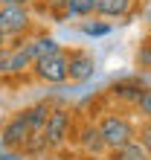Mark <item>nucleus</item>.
<instances>
[{
    "mask_svg": "<svg viewBox=\"0 0 151 160\" xmlns=\"http://www.w3.org/2000/svg\"><path fill=\"white\" fill-rule=\"evenodd\" d=\"M137 67L139 70H151V38L139 44V50H137Z\"/></svg>",
    "mask_w": 151,
    "mask_h": 160,
    "instance_id": "nucleus-15",
    "label": "nucleus"
},
{
    "mask_svg": "<svg viewBox=\"0 0 151 160\" xmlns=\"http://www.w3.org/2000/svg\"><path fill=\"white\" fill-rule=\"evenodd\" d=\"M148 21H151V15H148Z\"/></svg>",
    "mask_w": 151,
    "mask_h": 160,
    "instance_id": "nucleus-23",
    "label": "nucleus"
},
{
    "mask_svg": "<svg viewBox=\"0 0 151 160\" xmlns=\"http://www.w3.org/2000/svg\"><path fill=\"white\" fill-rule=\"evenodd\" d=\"M110 160H151V154L139 146V140H134V143H128V146H122V148H113Z\"/></svg>",
    "mask_w": 151,
    "mask_h": 160,
    "instance_id": "nucleus-12",
    "label": "nucleus"
},
{
    "mask_svg": "<svg viewBox=\"0 0 151 160\" xmlns=\"http://www.w3.org/2000/svg\"><path fill=\"white\" fill-rule=\"evenodd\" d=\"M35 0H0V6H32Z\"/></svg>",
    "mask_w": 151,
    "mask_h": 160,
    "instance_id": "nucleus-20",
    "label": "nucleus"
},
{
    "mask_svg": "<svg viewBox=\"0 0 151 160\" xmlns=\"http://www.w3.org/2000/svg\"><path fill=\"white\" fill-rule=\"evenodd\" d=\"M32 29L29 6H0V32L6 38H23Z\"/></svg>",
    "mask_w": 151,
    "mask_h": 160,
    "instance_id": "nucleus-3",
    "label": "nucleus"
},
{
    "mask_svg": "<svg viewBox=\"0 0 151 160\" xmlns=\"http://www.w3.org/2000/svg\"><path fill=\"white\" fill-rule=\"evenodd\" d=\"M35 134L32 128L26 125V119L21 117V111H17L15 117H9L3 122V131H0V143H3L6 148H12V152H17V148H26V143H29Z\"/></svg>",
    "mask_w": 151,
    "mask_h": 160,
    "instance_id": "nucleus-5",
    "label": "nucleus"
},
{
    "mask_svg": "<svg viewBox=\"0 0 151 160\" xmlns=\"http://www.w3.org/2000/svg\"><path fill=\"white\" fill-rule=\"evenodd\" d=\"M0 76H12V47L0 50Z\"/></svg>",
    "mask_w": 151,
    "mask_h": 160,
    "instance_id": "nucleus-18",
    "label": "nucleus"
},
{
    "mask_svg": "<svg viewBox=\"0 0 151 160\" xmlns=\"http://www.w3.org/2000/svg\"><path fill=\"white\" fill-rule=\"evenodd\" d=\"M50 6H61V12H64V0H50Z\"/></svg>",
    "mask_w": 151,
    "mask_h": 160,
    "instance_id": "nucleus-22",
    "label": "nucleus"
},
{
    "mask_svg": "<svg viewBox=\"0 0 151 160\" xmlns=\"http://www.w3.org/2000/svg\"><path fill=\"white\" fill-rule=\"evenodd\" d=\"M79 29H81L84 35H93V38H99V35H108V32H110V23H105V21H96V18H93V21H90V18H84Z\"/></svg>",
    "mask_w": 151,
    "mask_h": 160,
    "instance_id": "nucleus-13",
    "label": "nucleus"
},
{
    "mask_svg": "<svg viewBox=\"0 0 151 160\" xmlns=\"http://www.w3.org/2000/svg\"><path fill=\"white\" fill-rule=\"evenodd\" d=\"M134 9V0H96V12L99 18H125Z\"/></svg>",
    "mask_w": 151,
    "mask_h": 160,
    "instance_id": "nucleus-9",
    "label": "nucleus"
},
{
    "mask_svg": "<svg viewBox=\"0 0 151 160\" xmlns=\"http://www.w3.org/2000/svg\"><path fill=\"white\" fill-rule=\"evenodd\" d=\"M70 55V73H67V82H87L93 79V73H96V55L90 50H67Z\"/></svg>",
    "mask_w": 151,
    "mask_h": 160,
    "instance_id": "nucleus-6",
    "label": "nucleus"
},
{
    "mask_svg": "<svg viewBox=\"0 0 151 160\" xmlns=\"http://www.w3.org/2000/svg\"><path fill=\"white\" fill-rule=\"evenodd\" d=\"M79 146H81L87 154H102V152H108V148H105V140H102V134H99V125H96V122H87V125L79 131Z\"/></svg>",
    "mask_w": 151,
    "mask_h": 160,
    "instance_id": "nucleus-7",
    "label": "nucleus"
},
{
    "mask_svg": "<svg viewBox=\"0 0 151 160\" xmlns=\"http://www.w3.org/2000/svg\"><path fill=\"white\" fill-rule=\"evenodd\" d=\"M50 105L46 102H35V105H29V108H23L21 111V117L26 119V125L32 128V134H41L44 131V125H46V117H50Z\"/></svg>",
    "mask_w": 151,
    "mask_h": 160,
    "instance_id": "nucleus-8",
    "label": "nucleus"
},
{
    "mask_svg": "<svg viewBox=\"0 0 151 160\" xmlns=\"http://www.w3.org/2000/svg\"><path fill=\"white\" fill-rule=\"evenodd\" d=\"M32 73H35L38 82H46V84H61V82H67V73H70V55H67V50L61 47L58 52H50V55L35 58Z\"/></svg>",
    "mask_w": 151,
    "mask_h": 160,
    "instance_id": "nucleus-2",
    "label": "nucleus"
},
{
    "mask_svg": "<svg viewBox=\"0 0 151 160\" xmlns=\"http://www.w3.org/2000/svg\"><path fill=\"white\" fill-rule=\"evenodd\" d=\"M137 140H139V146H143L145 152L151 154V119H145L143 125H139V131H137Z\"/></svg>",
    "mask_w": 151,
    "mask_h": 160,
    "instance_id": "nucleus-17",
    "label": "nucleus"
},
{
    "mask_svg": "<svg viewBox=\"0 0 151 160\" xmlns=\"http://www.w3.org/2000/svg\"><path fill=\"white\" fill-rule=\"evenodd\" d=\"M70 131H73V117L67 108H52L50 117H46V125H44V140L50 148H58L70 140Z\"/></svg>",
    "mask_w": 151,
    "mask_h": 160,
    "instance_id": "nucleus-4",
    "label": "nucleus"
},
{
    "mask_svg": "<svg viewBox=\"0 0 151 160\" xmlns=\"http://www.w3.org/2000/svg\"><path fill=\"white\" fill-rule=\"evenodd\" d=\"M143 90L145 88H139V84H116V88H113V96L128 99V102H134V105H137V99L143 96Z\"/></svg>",
    "mask_w": 151,
    "mask_h": 160,
    "instance_id": "nucleus-14",
    "label": "nucleus"
},
{
    "mask_svg": "<svg viewBox=\"0 0 151 160\" xmlns=\"http://www.w3.org/2000/svg\"><path fill=\"white\" fill-rule=\"evenodd\" d=\"M96 125H99V134H102V140H105V148H108V152L122 148V146H128V143H134V140H137V125L125 114H116V111L105 114Z\"/></svg>",
    "mask_w": 151,
    "mask_h": 160,
    "instance_id": "nucleus-1",
    "label": "nucleus"
},
{
    "mask_svg": "<svg viewBox=\"0 0 151 160\" xmlns=\"http://www.w3.org/2000/svg\"><path fill=\"white\" fill-rule=\"evenodd\" d=\"M137 111H139V117H143V119H151V88H145L143 96L137 99Z\"/></svg>",
    "mask_w": 151,
    "mask_h": 160,
    "instance_id": "nucleus-16",
    "label": "nucleus"
},
{
    "mask_svg": "<svg viewBox=\"0 0 151 160\" xmlns=\"http://www.w3.org/2000/svg\"><path fill=\"white\" fill-rule=\"evenodd\" d=\"M26 47H29L32 58H41V55H50V52H58V50H61V44L55 41L52 35H38V38L26 41Z\"/></svg>",
    "mask_w": 151,
    "mask_h": 160,
    "instance_id": "nucleus-10",
    "label": "nucleus"
},
{
    "mask_svg": "<svg viewBox=\"0 0 151 160\" xmlns=\"http://www.w3.org/2000/svg\"><path fill=\"white\" fill-rule=\"evenodd\" d=\"M6 44H9V38H6V35H3V32H0V50H3V47H6Z\"/></svg>",
    "mask_w": 151,
    "mask_h": 160,
    "instance_id": "nucleus-21",
    "label": "nucleus"
},
{
    "mask_svg": "<svg viewBox=\"0 0 151 160\" xmlns=\"http://www.w3.org/2000/svg\"><path fill=\"white\" fill-rule=\"evenodd\" d=\"M96 12V0H64V18H90Z\"/></svg>",
    "mask_w": 151,
    "mask_h": 160,
    "instance_id": "nucleus-11",
    "label": "nucleus"
},
{
    "mask_svg": "<svg viewBox=\"0 0 151 160\" xmlns=\"http://www.w3.org/2000/svg\"><path fill=\"white\" fill-rule=\"evenodd\" d=\"M0 160H26L21 152H12V148H6V152H0Z\"/></svg>",
    "mask_w": 151,
    "mask_h": 160,
    "instance_id": "nucleus-19",
    "label": "nucleus"
}]
</instances>
